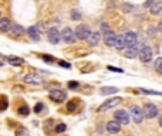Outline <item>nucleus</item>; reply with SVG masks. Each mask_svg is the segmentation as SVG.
<instances>
[{
	"label": "nucleus",
	"mask_w": 162,
	"mask_h": 136,
	"mask_svg": "<svg viewBox=\"0 0 162 136\" xmlns=\"http://www.w3.org/2000/svg\"><path fill=\"white\" fill-rule=\"evenodd\" d=\"M129 115L131 113H128L127 111H124V109H120V111H115L114 112V120L115 122H118L120 125H128L129 124Z\"/></svg>",
	"instance_id": "nucleus-1"
},
{
	"label": "nucleus",
	"mask_w": 162,
	"mask_h": 136,
	"mask_svg": "<svg viewBox=\"0 0 162 136\" xmlns=\"http://www.w3.org/2000/svg\"><path fill=\"white\" fill-rule=\"evenodd\" d=\"M91 34H92L91 29L85 24H80V26H77V29H75V36H77V38H80V40H87Z\"/></svg>",
	"instance_id": "nucleus-2"
},
{
	"label": "nucleus",
	"mask_w": 162,
	"mask_h": 136,
	"mask_svg": "<svg viewBox=\"0 0 162 136\" xmlns=\"http://www.w3.org/2000/svg\"><path fill=\"white\" fill-rule=\"evenodd\" d=\"M129 112H131V116H132V119L135 124H141L142 120H144V118H145L144 109H141V108L137 106V105H132L131 109H129Z\"/></svg>",
	"instance_id": "nucleus-3"
},
{
	"label": "nucleus",
	"mask_w": 162,
	"mask_h": 136,
	"mask_svg": "<svg viewBox=\"0 0 162 136\" xmlns=\"http://www.w3.org/2000/svg\"><path fill=\"white\" fill-rule=\"evenodd\" d=\"M47 38H49V41L51 44H58L61 38V33L57 30V27H50V29L47 30Z\"/></svg>",
	"instance_id": "nucleus-4"
},
{
	"label": "nucleus",
	"mask_w": 162,
	"mask_h": 136,
	"mask_svg": "<svg viewBox=\"0 0 162 136\" xmlns=\"http://www.w3.org/2000/svg\"><path fill=\"white\" fill-rule=\"evenodd\" d=\"M61 38H63V41L67 43V44H73V43L75 41L77 36H75V31H73V29L66 27V29L61 31Z\"/></svg>",
	"instance_id": "nucleus-5"
},
{
	"label": "nucleus",
	"mask_w": 162,
	"mask_h": 136,
	"mask_svg": "<svg viewBox=\"0 0 162 136\" xmlns=\"http://www.w3.org/2000/svg\"><path fill=\"white\" fill-rule=\"evenodd\" d=\"M49 96H50L51 101H54V102H57V103L64 102V101H66V98H67L66 92H64L63 89H53V91H50Z\"/></svg>",
	"instance_id": "nucleus-6"
},
{
	"label": "nucleus",
	"mask_w": 162,
	"mask_h": 136,
	"mask_svg": "<svg viewBox=\"0 0 162 136\" xmlns=\"http://www.w3.org/2000/svg\"><path fill=\"white\" fill-rule=\"evenodd\" d=\"M139 60H141L144 64L149 62L152 60V48L149 45H144L141 50H139Z\"/></svg>",
	"instance_id": "nucleus-7"
},
{
	"label": "nucleus",
	"mask_w": 162,
	"mask_h": 136,
	"mask_svg": "<svg viewBox=\"0 0 162 136\" xmlns=\"http://www.w3.org/2000/svg\"><path fill=\"white\" fill-rule=\"evenodd\" d=\"M122 99L121 98H112V99H108V101H105L103 105H101L100 108H98V112H105V111H110V109H112V108H115L118 103L121 102Z\"/></svg>",
	"instance_id": "nucleus-8"
},
{
	"label": "nucleus",
	"mask_w": 162,
	"mask_h": 136,
	"mask_svg": "<svg viewBox=\"0 0 162 136\" xmlns=\"http://www.w3.org/2000/svg\"><path fill=\"white\" fill-rule=\"evenodd\" d=\"M144 115L148 119H152V118H157L158 115V108L154 103H145L144 105Z\"/></svg>",
	"instance_id": "nucleus-9"
},
{
	"label": "nucleus",
	"mask_w": 162,
	"mask_h": 136,
	"mask_svg": "<svg viewBox=\"0 0 162 136\" xmlns=\"http://www.w3.org/2000/svg\"><path fill=\"white\" fill-rule=\"evenodd\" d=\"M124 38H125L127 48H132V47H135V44H137V41H138V34L134 33V31H128V33L124 36Z\"/></svg>",
	"instance_id": "nucleus-10"
},
{
	"label": "nucleus",
	"mask_w": 162,
	"mask_h": 136,
	"mask_svg": "<svg viewBox=\"0 0 162 136\" xmlns=\"http://www.w3.org/2000/svg\"><path fill=\"white\" fill-rule=\"evenodd\" d=\"M103 34H104V41L107 45H110V47H114L115 45V33L114 31H111V30H104L103 31Z\"/></svg>",
	"instance_id": "nucleus-11"
},
{
	"label": "nucleus",
	"mask_w": 162,
	"mask_h": 136,
	"mask_svg": "<svg viewBox=\"0 0 162 136\" xmlns=\"http://www.w3.org/2000/svg\"><path fill=\"white\" fill-rule=\"evenodd\" d=\"M27 34H29V37L31 38V40H34V41H38V40H40V30H38V27H36V26L29 27V29H27Z\"/></svg>",
	"instance_id": "nucleus-12"
},
{
	"label": "nucleus",
	"mask_w": 162,
	"mask_h": 136,
	"mask_svg": "<svg viewBox=\"0 0 162 136\" xmlns=\"http://www.w3.org/2000/svg\"><path fill=\"white\" fill-rule=\"evenodd\" d=\"M23 81H24L26 84H31V85H38V84L41 82V81H40V78H38L37 75H34V74H27V75H24Z\"/></svg>",
	"instance_id": "nucleus-13"
},
{
	"label": "nucleus",
	"mask_w": 162,
	"mask_h": 136,
	"mask_svg": "<svg viewBox=\"0 0 162 136\" xmlns=\"http://www.w3.org/2000/svg\"><path fill=\"white\" fill-rule=\"evenodd\" d=\"M107 131L110 133H118L121 131V125L118 124V122H115V120H111V122H108L107 124Z\"/></svg>",
	"instance_id": "nucleus-14"
},
{
	"label": "nucleus",
	"mask_w": 162,
	"mask_h": 136,
	"mask_svg": "<svg viewBox=\"0 0 162 136\" xmlns=\"http://www.w3.org/2000/svg\"><path fill=\"white\" fill-rule=\"evenodd\" d=\"M13 24L10 23V20L9 19H6V17H2L0 19V30L3 31V33H6V31H9V30H12Z\"/></svg>",
	"instance_id": "nucleus-15"
},
{
	"label": "nucleus",
	"mask_w": 162,
	"mask_h": 136,
	"mask_svg": "<svg viewBox=\"0 0 162 136\" xmlns=\"http://www.w3.org/2000/svg\"><path fill=\"white\" fill-rule=\"evenodd\" d=\"M87 43H88V45H91V47L97 45L98 43H100V33H97V31H92V34L87 38Z\"/></svg>",
	"instance_id": "nucleus-16"
},
{
	"label": "nucleus",
	"mask_w": 162,
	"mask_h": 136,
	"mask_svg": "<svg viewBox=\"0 0 162 136\" xmlns=\"http://www.w3.org/2000/svg\"><path fill=\"white\" fill-rule=\"evenodd\" d=\"M125 57L129 58V60L139 57V50H138L137 47H132V48H127V50H125Z\"/></svg>",
	"instance_id": "nucleus-17"
},
{
	"label": "nucleus",
	"mask_w": 162,
	"mask_h": 136,
	"mask_svg": "<svg viewBox=\"0 0 162 136\" xmlns=\"http://www.w3.org/2000/svg\"><path fill=\"white\" fill-rule=\"evenodd\" d=\"M12 36H14V37H20V36H23L24 34V27H21V26H19V24H13V27H12Z\"/></svg>",
	"instance_id": "nucleus-18"
},
{
	"label": "nucleus",
	"mask_w": 162,
	"mask_h": 136,
	"mask_svg": "<svg viewBox=\"0 0 162 136\" xmlns=\"http://www.w3.org/2000/svg\"><path fill=\"white\" fill-rule=\"evenodd\" d=\"M117 92H118V88H115V87H103L100 89L101 95H114Z\"/></svg>",
	"instance_id": "nucleus-19"
},
{
	"label": "nucleus",
	"mask_w": 162,
	"mask_h": 136,
	"mask_svg": "<svg viewBox=\"0 0 162 136\" xmlns=\"http://www.w3.org/2000/svg\"><path fill=\"white\" fill-rule=\"evenodd\" d=\"M114 47H115L117 50H122L124 47H127L124 36H117V38H115V45H114Z\"/></svg>",
	"instance_id": "nucleus-20"
},
{
	"label": "nucleus",
	"mask_w": 162,
	"mask_h": 136,
	"mask_svg": "<svg viewBox=\"0 0 162 136\" xmlns=\"http://www.w3.org/2000/svg\"><path fill=\"white\" fill-rule=\"evenodd\" d=\"M161 12H162V2H155L154 6L151 7V14L157 16V14H159Z\"/></svg>",
	"instance_id": "nucleus-21"
},
{
	"label": "nucleus",
	"mask_w": 162,
	"mask_h": 136,
	"mask_svg": "<svg viewBox=\"0 0 162 136\" xmlns=\"http://www.w3.org/2000/svg\"><path fill=\"white\" fill-rule=\"evenodd\" d=\"M9 62L12 64V65L14 67H19V65H23V58L20 57H14V55H12V57H9Z\"/></svg>",
	"instance_id": "nucleus-22"
},
{
	"label": "nucleus",
	"mask_w": 162,
	"mask_h": 136,
	"mask_svg": "<svg viewBox=\"0 0 162 136\" xmlns=\"http://www.w3.org/2000/svg\"><path fill=\"white\" fill-rule=\"evenodd\" d=\"M155 71L159 72V74H162V57L155 60Z\"/></svg>",
	"instance_id": "nucleus-23"
},
{
	"label": "nucleus",
	"mask_w": 162,
	"mask_h": 136,
	"mask_svg": "<svg viewBox=\"0 0 162 136\" xmlns=\"http://www.w3.org/2000/svg\"><path fill=\"white\" fill-rule=\"evenodd\" d=\"M29 106H27V105H23V106L21 108H19V111H17V113H19V115H21V116H27L29 115Z\"/></svg>",
	"instance_id": "nucleus-24"
},
{
	"label": "nucleus",
	"mask_w": 162,
	"mask_h": 136,
	"mask_svg": "<svg viewBox=\"0 0 162 136\" xmlns=\"http://www.w3.org/2000/svg\"><path fill=\"white\" fill-rule=\"evenodd\" d=\"M14 136H30L29 131L24 128H20V129H17L16 133H14Z\"/></svg>",
	"instance_id": "nucleus-25"
},
{
	"label": "nucleus",
	"mask_w": 162,
	"mask_h": 136,
	"mask_svg": "<svg viewBox=\"0 0 162 136\" xmlns=\"http://www.w3.org/2000/svg\"><path fill=\"white\" fill-rule=\"evenodd\" d=\"M139 91H141L142 94H148V95H162L161 92H158V91H152V89H144V88H141Z\"/></svg>",
	"instance_id": "nucleus-26"
},
{
	"label": "nucleus",
	"mask_w": 162,
	"mask_h": 136,
	"mask_svg": "<svg viewBox=\"0 0 162 136\" xmlns=\"http://www.w3.org/2000/svg\"><path fill=\"white\" fill-rule=\"evenodd\" d=\"M75 108H77V101H70V102L67 103V109L70 112L75 111Z\"/></svg>",
	"instance_id": "nucleus-27"
},
{
	"label": "nucleus",
	"mask_w": 162,
	"mask_h": 136,
	"mask_svg": "<svg viewBox=\"0 0 162 136\" xmlns=\"http://www.w3.org/2000/svg\"><path fill=\"white\" fill-rule=\"evenodd\" d=\"M71 19H73V20H80V19H81V13H80L78 10H73V12H71Z\"/></svg>",
	"instance_id": "nucleus-28"
},
{
	"label": "nucleus",
	"mask_w": 162,
	"mask_h": 136,
	"mask_svg": "<svg viewBox=\"0 0 162 136\" xmlns=\"http://www.w3.org/2000/svg\"><path fill=\"white\" fill-rule=\"evenodd\" d=\"M67 129V126L64 124H58V125H56V132L57 133H61V132H64Z\"/></svg>",
	"instance_id": "nucleus-29"
},
{
	"label": "nucleus",
	"mask_w": 162,
	"mask_h": 136,
	"mask_svg": "<svg viewBox=\"0 0 162 136\" xmlns=\"http://www.w3.org/2000/svg\"><path fill=\"white\" fill-rule=\"evenodd\" d=\"M107 68H108V70H110V71H112V72H120V74H122V72H124V70H122V68H118V67L108 65Z\"/></svg>",
	"instance_id": "nucleus-30"
},
{
	"label": "nucleus",
	"mask_w": 162,
	"mask_h": 136,
	"mask_svg": "<svg viewBox=\"0 0 162 136\" xmlns=\"http://www.w3.org/2000/svg\"><path fill=\"white\" fill-rule=\"evenodd\" d=\"M7 108V98L6 96H2V111H4Z\"/></svg>",
	"instance_id": "nucleus-31"
},
{
	"label": "nucleus",
	"mask_w": 162,
	"mask_h": 136,
	"mask_svg": "<svg viewBox=\"0 0 162 136\" xmlns=\"http://www.w3.org/2000/svg\"><path fill=\"white\" fill-rule=\"evenodd\" d=\"M41 109H43V103H37V105L34 106V113H38Z\"/></svg>",
	"instance_id": "nucleus-32"
},
{
	"label": "nucleus",
	"mask_w": 162,
	"mask_h": 136,
	"mask_svg": "<svg viewBox=\"0 0 162 136\" xmlns=\"http://www.w3.org/2000/svg\"><path fill=\"white\" fill-rule=\"evenodd\" d=\"M134 9V6H131V4H124V10L125 13H131V10Z\"/></svg>",
	"instance_id": "nucleus-33"
},
{
	"label": "nucleus",
	"mask_w": 162,
	"mask_h": 136,
	"mask_svg": "<svg viewBox=\"0 0 162 136\" xmlns=\"http://www.w3.org/2000/svg\"><path fill=\"white\" fill-rule=\"evenodd\" d=\"M58 65L64 67V68H71V65L68 64V62H66V61H58Z\"/></svg>",
	"instance_id": "nucleus-34"
},
{
	"label": "nucleus",
	"mask_w": 162,
	"mask_h": 136,
	"mask_svg": "<svg viewBox=\"0 0 162 136\" xmlns=\"http://www.w3.org/2000/svg\"><path fill=\"white\" fill-rule=\"evenodd\" d=\"M43 60H44V61H47V62H53L54 61V58L51 57V55H43Z\"/></svg>",
	"instance_id": "nucleus-35"
},
{
	"label": "nucleus",
	"mask_w": 162,
	"mask_h": 136,
	"mask_svg": "<svg viewBox=\"0 0 162 136\" xmlns=\"http://www.w3.org/2000/svg\"><path fill=\"white\" fill-rule=\"evenodd\" d=\"M78 87V82H74V81H73V82H68V88H71V89H74V88H77Z\"/></svg>",
	"instance_id": "nucleus-36"
},
{
	"label": "nucleus",
	"mask_w": 162,
	"mask_h": 136,
	"mask_svg": "<svg viewBox=\"0 0 162 136\" xmlns=\"http://www.w3.org/2000/svg\"><path fill=\"white\" fill-rule=\"evenodd\" d=\"M154 3H155V2H145V3H144V6H145V7H152V6H154Z\"/></svg>",
	"instance_id": "nucleus-37"
},
{
	"label": "nucleus",
	"mask_w": 162,
	"mask_h": 136,
	"mask_svg": "<svg viewBox=\"0 0 162 136\" xmlns=\"http://www.w3.org/2000/svg\"><path fill=\"white\" fill-rule=\"evenodd\" d=\"M158 29H159V31H162V20L159 21V26H158Z\"/></svg>",
	"instance_id": "nucleus-38"
},
{
	"label": "nucleus",
	"mask_w": 162,
	"mask_h": 136,
	"mask_svg": "<svg viewBox=\"0 0 162 136\" xmlns=\"http://www.w3.org/2000/svg\"><path fill=\"white\" fill-rule=\"evenodd\" d=\"M159 125L162 126V116H159Z\"/></svg>",
	"instance_id": "nucleus-39"
}]
</instances>
